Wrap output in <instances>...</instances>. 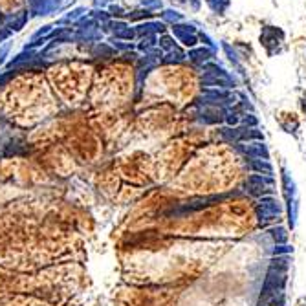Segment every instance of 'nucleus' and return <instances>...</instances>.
Instances as JSON below:
<instances>
[{
	"label": "nucleus",
	"mask_w": 306,
	"mask_h": 306,
	"mask_svg": "<svg viewBox=\"0 0 306 306\" xmlns=\"http://www.w3.org/2000/svg\"><path fill=\"white\" fill-rule=\"evenodd\" d=\"M286 281H288V272H286V269H279V268H273V266H269L268 273H266L264 284H262V294H260L259 306L266 304L272 295L282 292V290H284V286H286Z\"/></svg>",
	"instance_id": "nucleus-1"
},
{
	"label": "nucleus",
	"mask_w": 306,
	"mask_h": 306,
	"mask_svg": "<svg viewBox=\"0 0 306 306\" xmlns=\"http://www.w3.org/2000/svg\"><path fill=\"white\" fill-rule=\"evenodd\" d=\"M204 71H206L204 77H202L204 86H209V88H233L235 86V79L218 64L207 63L204 66Z\"/></svg>",
	"instance_id": "nucleus-2"
},
{
	"label": "nucleus",
	"mask_w": 306,
	"mask_h": 306,
	"mask_svg": "<svg viewBox=\"0 0 306 306\" xmlns=\"http://www.w3.org/2000/svg\"><path fill=\"white\" fill-rule=\"evenodd\" d=\"M281 213H282V206L275 196H262L255 207L257 220H259V226L262 227L268 226L269 222L279 220Z\"/></svg>",
	"instance_id": "nucleus-3"
},
{
	"label": "nucleus",
	"mask_w": 306,
	"mask_h": 306,
	"mask_svg": "<svg viewBox=\"0 0 306 306\" xmlns=\"http://www.w3.org/2000/svg\"><path fill=\"white\" fill-rule=\"evenodd\" d=\"M231 194H220V196H198V198H191L189 202L185 204H180L176 207V211H172L174 217H180V214H187V213H194V211H200V209H206L209 206H214L218 202L226 200L229 198Z\"/></svg>",
	"instance_id": "nucleus-4"
},
{
	"label": "nucleus",
	"mask_w": 306,
	"mask_h": 306,
	"mask_svg": "<svg viewBox=\"0 0 306 306\" xmlns=\"http://www.w3.org/2000/svg\"><path fill=\"white\" fill-rule=\"evenodd\" d=\"M284 41V31L275 28V26H264L260 31V44L264 46V50L269 55H273L275 51H279V46Z\"/></svg>",
	"instance_id": "nucleus-5"
},
{
	"label": "nucleus",
	"mask_w": 306,
	"mask_h": 306,
	"mask_svg": "<svg viewBox=\"0 0 306 306\" xmlns=\"http://www.w3.org/2000/svg\"><path fill=\"white\" fill-rule=\"evenodd\" d=\"M247 193L251 196H269L268 193L273 191V178L272 176H264V174H251L246 182Z\"/></svg>",
	"instance_id": "nucleus-6"
},
{
	"label": "nucleus",
	"mask_w": 306,
	"mask_h": 306,
	"mask_svg": "<svg viewBox=\"0 0 306 306\" xmlns=\"http://www.w3.org/2000/svg\"><path fill=\"white\" fill-rule=\"evenodd\" d=\"M172 35H174V37H176L178 41L187 48H194L196 46V42H198L196 30H194L191 24H182V22L172 24Z\"/></svg>",
	"instance_id": "nucleus-7"
},
{
	"label": "nucleus",
	"mask_w": 306,
	"mask_h": 306,
	"mask_svg": "<svg viewBox=\"0 0 306 306\" xmlns=\"http://www.w3.org/2000/svg\"><path fill=\"white\" fill-rule=\"evenodd\" d=\"M242 152L253 159H269V152L264 141H249L242 147Z\"/></svg>",
	"instance_id": "nucleus-8"
},
{
	"label": "nucleus",
	"mask_w": 306,
	"mask_h": 306,
	"mask_svg": "<svg viewBox=\"0 0 306 306\" xmlns=\"http://www.w3.org/2000/svg\"><path fill=\"white\" fill-rule=\"evenodd\" d=\"M202 97L206 99L204 103H231V99H233V96L222 88H207L204 90Z\"/></svg>",
	"instance_id": "nucleus-9"
},
{
	"label": "nucleus",
	"mask_w": 306,
	"mask_h": 306,
	"mask_svg": "<svg viewBox=\"0 0 306 306\" xmlns=\"http://www.w3.org/2000/svg\"><path fill=\"white\" fill-rule=\"evenodd\" d=\"M249 141H264V136L255 127H239V143Z\"/></svg>",
	"instance_id": "nucleus-10"
},
{
	"label": "nucleus",
	"mask_w": 306,
	"mask_h": 306,
	"mask_svg": "<svg viewBox=\"0 0 306 306\" xmlns=\"http://www.w3.org/2000/svg\"><path fill=\"white\" fill-rule=\"evenodd\" d=\"M214 51L213 50H207V48H193V50L189 51V59L193 61V63H202V64H207L211 59H213Z\"/></svg>",
	"instance_id": "nucleus-11"
},
{
	"label": "nucleus",
	"mask_w": 306,
	"mask_h": 306,
	"mask_svg": "<svg viewBox=\"0 0 306 306\" xmlns=\"http://www.w3.org/2000/svg\"><path fill=\"white\" fill-rule=\"evenodd\" d=\"M165 31V24L164 22H143L136 28V33L139 35H156V33H164Z\"/></svg>",
	"instance_id": "nucleus-12"
},
{
	"label": "nucleus",
	"mask_w": 306,
	"mask_h": 306,
	"mask_svg": "<svg viewBox=\"0 0 306 306\" xmlns=\"http://www.w3.org/2000/svg\"><path fill=\"white\" fill-rule=\"evenodd\" d=\"M282 189H284V198L288 202L297 198V187H295L294 178L290 176L288 171H282Z\"/></svg>",
	"instance_id": "nucleus-13"
},
{
	"label": "nucleus",
	"mask_w": 306,
	"mask_h": 306,
	"mask_svg": "<svg viewBox=\"0 0 306 306\" xmlns=\"http://www.w3.org/2000/svg\"><path fill=\"white\" fill-rule=\"evenodd\" d=\"M249 167L251 171H255L257 174H264V176H272L273 174V167L269 164V159H251L249 161Z\"/></svg>",
	"instance_id": "nucleus-14"
},
{
	"label": "nucleus",
	"mask_w": 306,
	"mask_h": 306,
	"mask_svg": "<svg viewBox=\"0 0 306 306\" xmlns=\"http://www.w3.org/2000/svg\"><path fill=\"white\" fill-rule=\"evenodd\" d=\"M222 119H226V116H224V110L220 109H206L204 110V114H202V121L204 123H220Z\"/></svg>",
	"instance_id": "nucleus-15"
},
{
	"label": "nucleus",
	"mask_w": 306,
	"mask_h": 306,
	"mask_svg": "<svg viewBox=\"0 0 306 306\" xmlns=\"http://www.w3.org/2000/svg\"><path fill=\"white\" fill-rule=\"evenodd\" d=\"M269 237H272L275 244L288 242V231H286V227H282V226H277V227H273V229H269Z\"/></svg>",
	"instance_id": "nucleus-16"
},
{
	"label": "nucleus",
	"mask_w": 306,
	"mask_h": 306,
	"mask_svg": "<svg viewBox=\"0 0 306 306\" xmlns=\"http://www.w3.org/2000/svg\"><path fill=\"white\" fill-rule=\"evenodd\" d=\"M206 2H207V6L211 8V11L218 13V15H222V13L226 11L231 4V0H206Z\"/></svg>",
	"instance_id": "nucleus-17"
},
{
	"label": "nucleus",
	"mask_w": 306,
	"mask_h": 306,
	"mask_svg": "<svg viewBox=\"0 0 306 306\" xmlns=\"http://www.w3.org/2000/svg\"><path fill=\"white\" fill-rule=\"evenodd\" d=\"M156 46H158V41H156L154 35H145V37H143V41L139 42V50L147 51V53H152Z\"/></svg>",
	"instance_id": "nucleus-18"
},
{
	"label": "nucleus",
	"mask_w": 306,
	"mask_h": 306,
	"mask_svg": "<svg viewBox=\"0 0 306 306\" xmlns=\"http://www.w3.org/2000/svg\"><path fill=\"white\" fill-rule=\"evenodd\" d=\"M187 55L184 53V51L180 50V48H172V50L167 51V55H165V63H182V61L185 59Z\"/></svg>",
	"instance_id": "nucleus-19"
},
{
	"label": "nucleus",
	"mask_w": 306,
	"mask_h": 306,
	"mask_svg": "<svg viewBox=\"0 0 306 306\" xmlns=\"http://www.w3.org/2000/svg\"><path fill=\"white\" fill-rule=\"evenodd\" d=\"M297 214H299V204H297V198L295 200H290L288 202V220H290V226L295 227L297 224Z\"/></svg>",
	"instance_id": "nucleus-20"
},
{
	"label": "nucleus",
	"mask_w": 306,
	"mask_h": 306,
	"mask_svg": "<svg viewBox=\"0 0 306 306\" xmlns=\"http://www.w3.org/2000/svg\"><path fill=\"white\" fill-rule=\"evenodd\" d=\"M161 19L165 22H171V24H178V22H182V13L174 11V9H165L161 13Z\"/></svg>",
	"instance_id": "nucleus-21"
},
{
	"label": "nucleus",
	"mask_w": 306,
	"mask_h": 306,
	"mask_svg": "<svg viewBox=\"0 0 306 306\" xmlns=\"http://www.w3.org/2000/svg\"><path fill=\"white\" fill-rule=\"evenodd\" d=\"M159 48H161V50H172V48H176L174 46V39L172 37H169V35H161V37H159Z\"/></svg>",
	"instance_id": "nucleus-22"
},
{
	"label": "nucleus",
	"mask_w": 306,
	"mask_h": 306,
	"mask_svg": "<svg viewBox=\"0 0 306 306\" xmlns=\"http://www.w3.org/2000/svg\"><path fill=\"white\" fill-rule=\"evenodd\" d=\"M284 302H286L284 294H282V292H279V294L272 295V297L268 299V302H266V304H268V306H284Z\"/></svg>",
	"instance_id": "nucleus-23"
},
{
	"label": "nucleus",
	"mask_w": 306,
	"mask_h": 306,
	"mask_svg": "<svg viewBox=\"0 0 306 306\" xmlns=\"http://www.w3.org/2000/svg\"><path fill=\"white\" fill-rule=\"evenodd\" d=\"M294 251V247L288 246V244H275V247H273V255H288V253Z\"/></svg>",
	"instance_id": "nucleus-24"
},
{
	"label": "nucleus",
	"mask_w": 306,
	"mask_h": 306,
	"mask_svg": "<svg viewBox=\"0 0 306 306\" xmlns=\"http://www.w3.org/2000/svg\"><path fill=\"white\" fill-rule=\"evenodd\" d=\"M141 6L147 11H152V9H161V0H141Z\"/></svg>",
	"instance_id": "nucleus-25"
},
{
	"label": "nucleus",
	"mask_w": 306,
	"mask_h": 306,
	"mask_svg": "<svg viewBox=\"0 0 306 306\" xmlns=\"http://www.w3.org/2000/svg\"><path fill=\"white\" fill-rule=\"evenodd\" d=\"M172 2H176V4L189 6V8L193 9V11H198V8H200V2H198V0H172Z\"/></svg>",
	"instance_id": "nucleus-26"
},
{
	"label": "nucleus",
	"mask_w": 306,
	"mask_h": 306,
	"mask_svg": "<svg viewBox=\"0 0 306 306\" xmlns=\"http://www.w3.org/2000/svg\"><path fill=\"white\" fill-rule=\"evenodd\" d=\"M244 127H257V118H255V116L247 114L246 118H244Z\"/></svg>",
	"instance_id": "nucleus-27"
},
{
	"label": "nucleus",
	"mask_w": 306,
	"mask_h": 306,
	"mask_svg": "<svg viewBox=\"0 0 306 306\" xmlns=\"http://www.w3.org/2000/svg\"><path fill=\"white\" fill-rule=\"evenodd\" d=\"M226 121H227V125H229V127H235L237 123H239V116H237V114H227Z\"/></svg>",
	"instance_id": "nucleus-28"
},
{
	"label": "nucleus",
	"mask_w": 306,
	"mask_h": 306,
	"mask_svg": "<svg viewBox=\"0 0 306 306\" xmlns=\"http://www.w3.org/2000/svg\"><path fill=\"white\" fill-rule=\"evenodd\" d=\"M301 106H302V110L306 112V99H302V103H301Z\"/></svg>",
	"instance_id": "nucleus-29"
}]
</instances>
